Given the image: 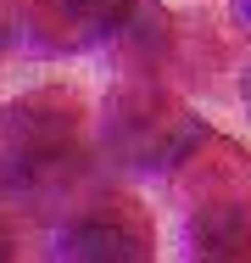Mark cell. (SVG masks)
<instances>
[{
	"label": "cell",
	"mask_w": 251,
	"mask_h": 263,
	"mask_svg": "<svg viewBox=\"0 0 251 263\" xmlns=\"http://www.w3.org/2000/svg\"><path fill=\"white\" fill-rule=\"evenodd\" d=\"M84 157V106L61 90H39L0 106V185L45 191Z\"/></svg>",
	"instance_id": "cell-1"
},
{
	"label": "cell",
	"mask_w": 251,
	"mask_h": 263,
	"mask_svg": "<svg viewBox=\"0 0 251 263\" xmlns=\"http://www.w3.org/2000/svg\"><path fill=\"white\" fill-rule=\"evenodd\" d=\"M190 263H251V224L240 196H212L190 218Z\"/></svg>",
	"instance_id": "cell-5"
},
{
	"label": "cell",
	"mask_w": 251,
	"mask_h": 263,
	"mask_svg": "<svg viewBox=\"0 0 251 263\" xmlns=\"http://www.w3.org/2000/svg\"><path fill=\"white\" fill-rule=\"evenodd\" d=\"M11 258V241H6V230H0V263Z\"/></svg>",
	"instance_id": "cell-6"
},
{
	"label": "cell",
	"mask_w": 251,
	"mask_h": 263,
	"mask_svg": "<svg viewBox=\"0 0 251 263\" xmlns=\"http://www.w3.org/2000/svg\"><path fill=\"white\" fill-rule=\"evenodd\" d=\"M50 263H156V230L151 213L134 196H106L73 213L56 241H50Z\"/></svg>",
	"instance_id": "cell-3"
},
{
	"label": "cell",
	"mask_w": 251,
	"mask_h": 263,
	"mask_svg": "<svg viewBox=\"0 0 251 263\" xmlns=\"http://www.w3.org/2000/svg\"><path fill=\"white\" fill-rule=\"evenodd\" d=\"M140 0H39L34 34L50 51H90L100 40H117L129 28Z\"/></svg>",
	"instance_id": "cell-4"
},
{
	"label": "cell",
	"mask_w": 251,
	"mask_h": 263,
	"mask_svg": "<svg viewBox=\"0 0 251 263\" xmlns=\"http://www.w3.org/2000/svg\"><path fill=\"white\" fill-rule=\"evenodd\" d=\"M206 140L201 123L179 96H168L162 84H129L106 106V146L123 168L140 174H168Z\"/></svg>",
	"instance_id": "cell-2"
}]
</instances>
